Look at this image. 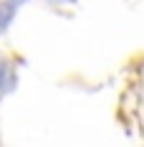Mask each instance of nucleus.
Returning <instances> with one entry per match:
<instances>
[{"label": "nucleus", "instance_id": "1", "mask_svg": "<svg viewBox=\"0 0 144 147\" xmlns=\"http://www.w3.org/2000/svg\"><path fill=\"white\" fill-rule=\"evenodd\" d=\"M10 20V8H5V5H0V30L5 28V23Z\"/></svg>", "mask_w": 144, "mask_h": 147}, {"label": "nucleus", "instance_id": "3", "mask_svg": "<svg viewBox=\"0 0 144 147\" xmlns=\"http://www.w3.org/2000/svg\"><path fill=\"white\" fill-rule=\"evenodd\" d=\"M15 3H20V0H15Z\"/></svg>", "mask_w": 144, "mask_h": 147}, {"label": "nucleus", "instance_id": "2", "mask_svg": "<svg viewBox=\"0 0 144 147\" xmlns=\"http://www.w3.org/2000/svg\"><path fill=\"white\" fill-rule=\"evenodd\" d=\"M3 84H5V66H0V89H3Z\"/></svg>", "mask_w": 144, "mask_h": 147}]
</instances>
